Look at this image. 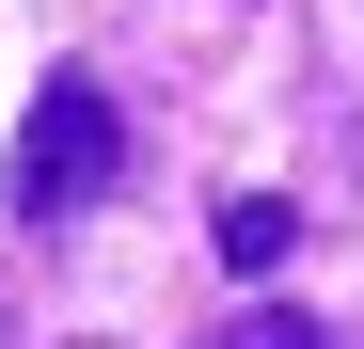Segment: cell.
Returning a JSON list of instances; mask_svg holds the SVG:
<instances>
[{"mask_svg": "<svg viewBox=\"0 0 364 349\" xmlns=\"http://www.w3.org/2000/svg\"><path fill=\"white\" fill-rule=\"evenodd\" d=\"M111 174H127V111H111V80H48L32 95V127H16V222H32V239H48V222H80L95 191H111Z\"/></svg>", "mask_w": 364, "mask_h": 349, "instance_id": "6da1fadb", "label": "cell"}, {"mask_svg": "<svg viewBox=\"0 0 364 349\" xmlns=\"http://www.w3.org/2000/svg\"><path fill=\"white\" fill-rule=\"evenodd\" d=\"M285 239H301V207H285V191H237V207H222V270H237V286H269Z\"/></svg>", "mask_w": 364, "mask_h": 349, "instance_id": "7a4b0ae2", "label": "cell"}, {"mask_svg": "<svg viewBox=\"0 0 364 349\" xmlns=\"http://www.w3.org/2000/svg\"><path fill=\"white\" fill-rule=\"evenodd\" d=\"M237 349H348V333H317L301 302H254V318H237Z\"/></svg>", "mask_w": 364, "mask_h": 349, "instance_id": "3957f363", "label": "cell"}, {"mask_svg": "<svg viewBox=\"0 0 364 349\" xmlns=\"http://www.w3.org/2000/svg\"><path fill=\"white\" fill-rule=\"evenodd\" d=\"M0 349H16V302H0Z\"/></svg>", "mask_w": 364, "mask_h": 349, "instance_id": "277c9868", "label": "cell"}]
</instances>
